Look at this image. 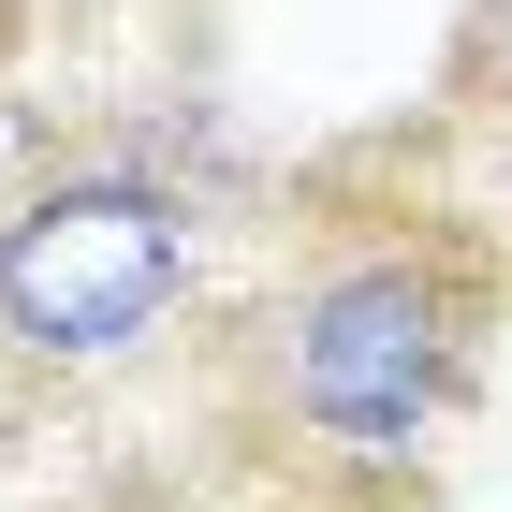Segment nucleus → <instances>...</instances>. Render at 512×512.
I'll use <instances>...</instances> for the list:
<instances>
[{
    "label": "nucleus",
    "mask_w": 512,
    "mask_h": 512,
    "mask_svg": "<svg viewBox=\"0 0 512 512\" xmlns=\"http://www.w3.org/2000/svg\"><path fill=\"white\" fill-rule=\"evenodd\" d=\"M264 176L176 103H88L0 147V425L59 439L205 352L264 235Z\"/></svg>",
    "instance_id": "f03ea898"
},
{
    "label": "nucleus",
    "mask_w": 512,
    "mask_h": 512,
    "mask_svg": "<svg viewBox=\"0 0 512 512\" xmlns=\"http://www.w3.org/2000/svg\"><path fill=\"white\" fill-rule=\"evenodd\" d=\"M425 147H439V161H454V176H469V191L512 220V0H469V15H454V59H439Z\"/></svg>",
    "instance_id": "7ed1b4c3"
},
{
    "label": "nucleus",
    "mask_w": 512,
    "mask_h": 512,
    "mask_svg": "<svg viewBox=\"0 0 512 512\" xmlns=\"http://www.w3.org/2000/svg\"><path fill=\"white\" fill-rule=\"evenodd\" d=\"M147 512H264V498H235L220 469H191V483H147Z\"/></svg>",
    "instance_id": "39448f33"
},
{
    "label": "nucleus",
    "mask_w": 512,
    "mask_h": 512,
    "mask_svg": "<svg viewBox=\"0 0 512 512\" xmlns=\"http://www.w3.org/2000/svg\"><path fill=\"white\" fill-rule=\"evenodd\" d=\"M512 337V220L425 147L366 132L264 205L205 322L191 454L264 512H425Z\"/></svg>",
    "instance_id": "f257e3e1"
},
{
    "label": "nucleus",
    "mask_w": 512,
    "mask_h": 512,
    "mask_svg": "<svg viewBox=\"0 0 512 512\" xmlns=\"http://www.w3.org/2000/svg\"><path fill=\"white\" fill-rule=\"evenodd\" d=\"M0 512H147V483H59V454H44V439L0 425Z\"/></svg>",
    "instance_id": "20e7f679"
},
{
    "label": "nucleus",
    "mask_w": 512,
    "mask_h": 512,
    "mask_svg": "<svg viewBox=\"0 0 512 512\" xmlns=\"http://www.w3.org/2000/svg\"><path fill=\"white\" fill-rule=\"evenodd\" d=\"M44 15H59V0H0V59H15V44H30Z\"/></svg>",
    "instance_id": "423d86ee"
}]
</instances>
